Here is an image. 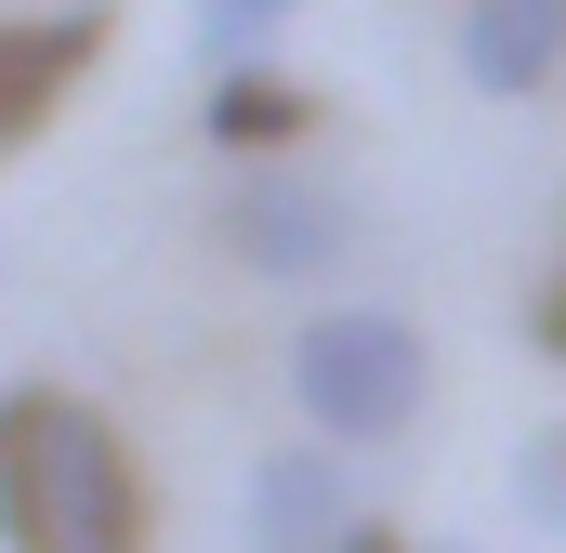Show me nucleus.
<instances>
[{
    "label": "nucleus",
    "mask_w": 566,
    "mask_h": 553,
    "mask_svg": "<svg viewBox=\"0 0 566 553\" xmlns=\"http://www.w3.org/2000/svg\"><path fill=\"white\" fill-rule=\"evenodd\" d=\"M0 553H145V474L66 383L0 396Z\"/></svg>",
    "instance_id": "obj_1"
},
{
    "label": "nucleus",
    "mask_w": 566,
    "mask_h": 553,
    "mask_svg": "<svg viewBox=\"0 0 566 553\" xmlns=\"http://www.w3.org/2000/svg\"><path fill=\"white\" fill-rule=\"evenodd\" d=\"M290 396H303V435H343V448H396L434 396V343L396 316V303H316L290 330Z\"/></svg>",
    "instance_id": "obj_2"
},
{
    "label": "nucleus",
    "mask_w": 566,
    "mask_h": 553,
    "mask_svg": "<svg viewBox=\"0 0 566 553\" xmlns=\"http://www.w3.org/2000/svg\"><path fill=\"white\" fill-rule=\"evenodd\" d=\"M224 251H238L251 276H277V290L343 276V251H356V198H343L303 145H251L238 185H224Z\"/></svg>",
    "instance_id": "obj_3"
},
{
    "label": "nucleus",
    "mask_w": 566,
    "mask_h": 553,
    "mask_svg": "<svg viewBox=\"0 0 566 553\" xmlns=\"http://www.w3.org/2000/svg\"><path fill=\"white\" fill-rule=\"evenodd\" d=\"M251 553H343L369 514H356V448L343 435H303V448H264L251 461Z\"/></svg>",
    "instance_id": "obj_4"
},
{
    "label": "nucleus",
    "mask_w": 566,
    "mask_h": 553,
    "mask_svg": "<svg viewBox=\"0 0 566 553\" xmlns=\"http://www.w3.org/2000/svg\"><path fill=\"white\" fill-rule=\"evenodd\" d=\"M106 53V0H66V13H40V27H0V145H27L66 93H80V66Z\"/></svg>",
    "instance_id": "obj_5"
},
{
    "label": "nucleus",
    "mask_w": 566,
    "mask_h": 553,
    "mask_svg": "<svg viewBox=\"0 0 566 553\" xmlns=\"http://www.w3.org/2000/svg\"><path fill=\"white\" fill-rule=\"evenodd\" d=\"M566 66V0H461V80L474 93H541Z\"/></svg>",
    "instance_id": "obj_6"
},
{
    "label": "nucleus",
    "mask_w": 566,
    "mask_h": 553,
    "mask_svg": "<svg viewBox=\"0 0 566 553\" xmlns=\"http://www.w3.org/2000/svg\"><path fill=\"white\" fill-rule=\"evenodd\" d=\"M198 119H211L224 158H251V145H303L316 133V93H290L264 53H238V66H211V106H198Z\"/></svg>",
    "instance_id": "obj_7"
},
{
    "label": "nucleus",
    "mask_w": 566,
    "mask_h": 553,
    "mask_svg": "<svg viewBox=\"0 0 566 553\" xmlns=\"http://www.w3.org/2000/svg\"><path fill=\"white\" fill-rule=\"evenodd\" d=\"M514 514H527L541 541H566V421H541V435L514 448Z\"/></svg>",
    "instance_id": "obj_8"
},
{
    "label": "nucleus",
    "mask_w": 566,
    "mask_h": 553,
    "mask_svg": "<svg viewBox=\"0 0 566 553\" xmlns=\"http://www.w3.org/2000/svg\"><path fill=\"white\" fill-rule=\"evenodd\" d=\"M303 0H198V66H238V53H264Z\"/></svg>",
    "instance_id": "obj_9"
},
{
    "label": "nucleus",
    "mask_w": 566,
    "mask_h": 553,
    "mask_svg": "<svg viewBox=\"0 0 566 553\" xmlns=\"http://www.w3.org/2000/svg\"><path fill=\"white\" fill-rule=\"evenodd\" d=\"M527 330H541V356H554V369H566V276H554V290H541V316H527Z\"/></svg>",
    "instance_id": "obj_10"
},
{
    "label": "nucleus",
    "mask_w": 566,
    "mask_h": 553,
    "mask_svg": "<svg viewBox=\"0 0 566 553\" xmlns=\"http://www.w3.org/2000/svg\"><path fill=\"white\" fill-rule=\"evenodd\" d=\"M343 553H396V541H382V528H356V541H343Z\"/></svg>",
    "instance_id": "obj_11"
},
{
    "label": "nucleus",
    "mask_w": 566,
    "mask_h": 553,
    "mask_svg": "<svg viewBox=\"0 0 566 553\" xmlns=\"http://www.w3.org/2000/svg\"><path fill=\"white\" fill-rule=\"evenodd\" d=\"M448 553H461V541H448Z\"/></svg>",
    "instance_id": "obj_12"
}]
</instances>
